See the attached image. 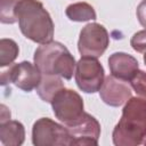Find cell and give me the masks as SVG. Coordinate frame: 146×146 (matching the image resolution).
I'll return each mask as SVG.
<instances>
[{"label": "cell", "instance_id": "22", "mask_svg": "<svg viewBox=\"0 0 146 146\" xmlns=\"http://www.w3.org/2000/svg\"><path fill=\"white\" fill-rule=\"evenodd\" d=\"M144 63H145V65H146V52H145V55H144Z\"/></svg>", "mask_w": 146, "mask_h": 146}, {"label": "cell", "instance_id": "20", "mask_svg": "<svg viewBox=\"0 0 146 146\" xmlns=\"http://www.w3.org/2000/svg\"><path fill=\"white\" fill-rule=\"evenodd\" d=\"M1 119H0V123L2 122H6L10 119V111L5 106V105H1Z\"/></svg>", "mask_w": 146, "mask_h": 146}, {"label": "cell", "instance_id": "17", "mask_svg": "<svg viewBox=\"0 0 146 146\" xmlns=\"http://www.w3.org/2000/svg\"><path fill=\"white\" fill-rule=\"evenodd\" d=\"M130 84L137 95L146 98V72L138 70L131 78Z\"/></svg>", "mask_w": 146, "mask_h": 146}, {"label": "cell", "instance_id": "6", "mask_svg": "<svg viewBox=\"0 0 146 146\" xmlns=\"http://www.w3.org/2000/svg\"><path fill=\"white\" fill-rule=\"evenodd\" d=\"M105 80L104 67L95 57L83 56L76 63L75 82L83 92L94 94L99 91Z\"/></svg>", "mask_w": 146, "mask_h": 146}, {"label": "cell", "instance_id": "1", "mask_svg": "<svg viewBox=\"0 0 146 146\" xmlns=\"http://www.w3.org/2000/svg\"><path fill=\"white\" fill-rule=\"evenodd\" d=\"M16 16L24 36L36 43H47L54 38V22L38 0H18Z\"/></svg>", "mask_w": 146, "mask_h": 146}, {"label": "cell", "instance_id": "4", "mask_svg": "<svg viewBox=\"0 0 146 146\" xmlns=\"http://www.w3.org/2000/svg\"><path fill=\"white\" fill-rule=\"evenodd\" d=\"M32 143L35 146H71V139L65 125L49 117H41L33 124Z\"/></svg>", "mask_w": 146, "mask_h": 146}, {"label": "cell", "instance_id": "7", "mask_svg": "<svg viewBox=\"0 0 146 146\" xmlns=\"http://www.w3.org/2000/svg\"><path fill=\"white\" fill-rule=\"evenodd\" d=\"M110 44V36L106 29L98 23L87 24L80 32L78 49L82 56L100 57Z\"/></svg>", "mask_w": 146, "mask_h": 146}, {"label": "cell", "instance_id": "19", "mask_svg": "<svg viewBox=\"0 0 146 146\" xmlns=\"http://www.w3.org/2000/svg\"><path fill=\"white\" fill-rule=\"evenodd\" d=\"M136 14H137V18H138L139 23L146 29V0H143L138 5Z\"/></svg>", "mask_w": 146, "mask_h": 146}, {"label": "cell", "instance_id": "15", "mask_svg": "<svg viewBox=\"0 0 146 146\" xmlns=\"http://www.w3.org/2000/svg\"><path fill=\"white\" fill-rule=\"evenodd\" d=\"M18 46L11 39L0 40V66H7L13 64V62L18 56Z\"/></svg>", "mask_w": 146, "mask_h": 146}, {"label": "cell", "instance_id": "9", "mask_svg": "<svg viewBox=\"0 0 146 146\" xmlns=\"http://www.w3.org/2000/svg\"><path fill=\"white\" fill-rule=\"evenodd\" d=\"M70 139L71 146H96L100 136V124L90 114L83 113L73 123L65 125Z\"/></svg>", "mask_w": 146, "mask_h": 146}, {"label": "cell", "instance_id": "10", "mask_svg": "<svg viewBox=\"0 0 146 146\" xmlns=\"http://www.w3.org/2000/svg\"><path fill=\"white\" fill-rule=\"evenodd\" d=\"M99 96L105 104L119 107L131 98V89L127 81L117 79L114 75H108L99 89Z\"/></svg>", "mask_w": 146, "mask_h": 146}, {"label": "cell", "instance_id": "12", "mask_svg": "<svg viewBox=\"0 0 146 146\" xmlns=\"http://www.w3.org/2000/svg\"><path fill=\"white\" fill-rule=\"evenodd\" d=\"M25 140L24 125L18 121H6L0 123V141L6 146H19Z\"/></svg>", "mask_w": 146, "mask_h": 146}, {"label": "cell", "instance_id": "5", "mask_svg": "<svg viewBox=\"0 0 146 146\" xmlns=\"http://www.w3.org/2000/svg\"><path fill=\"white\" fill-rule=\"evenodd\" d=\"M50 104L52 106L55 116L63 122L64 125L73 123L84 113L81 96L72 89L63 88L59 90Z\"/></svg>", "mask_w": 146, "mask_h": 146}, {"label": "cell", "instance_id": "21", "mask_svg": "<svg viewBox=\"0 0 146 146\" xmlns=\"http://www.w3.org/2000/svg\"><path fill=\"white\" fill-rule=\"evenodd\" d=\"M143 145H146V135L144 137V140H143Z\"/></svg>", "mask_w": 146, "mask_h": 146}, {"label": "cell", "instance_id": "13", "mask_svg": "<svg viewBox=\"0 0 146 146\" xmlns=\"http://www.w3.org/2000/svg\"><path fill=\"white\" fill-rule=\"evenodd\" d=\"M64 87L60 78L55 74H42L41 81L36 87V94L39 97L47 103H51L55 95Z\"/></svg>", "mask_w": 146, "mask_h": 146}, {"label": "cell", "instance_id": "14", "mask_svg": "<svg viewBox=\"0 0 146 146\" xmlns=\"http://www.w3.org/2000/svg\"><path fill=\"white\" fill-rule=\"evenodd\" d=\"M65 14L73 22H86L96 19V11L94 7L87 2H75L67 6Z\"/></svg>", "mask_w": 146, "mask_h": 146}, {"label": "cell", "instance_id": "18", "mask_svg": "<svg viewBox=\"0 0 146 146\" xmlns=\"http://www.w3.org/2000/svg\"><path fill=\"white\" fill-rule=\"evenodd\" d=\"M130 44L137 52H146V29L135 33L130 40Z\"/></svg>", "mask_w": 146, "mask_h": 146}, {"label": "cell", "instance_id": "2", "mask_svg": "<svg viewBox=\"0 0 146 146\" xmlns=\"http://www.w3.org/2000/svg\"><path fill=\"white\" fill-rule=\"evenodd\" d=\"M146 135V98L131 97L122 110V115L113 130L115 146H137Z\"/></svg>", "mask_w": 146, "mask_h": 146}, {"label": "cell", "instance_id": "8", "mask_svg": "<svg viewBox=\"0 0 146 146\" xmlns=\"http://www.w3.org/2000/svg\"><path fill=\"white\" fill-rule=\"evenodd\" d=\"M42 73L38 67L30 62H22L9 65V67L1 73V83H14L17 88L29 92L36 89L41 81Z\"/></svg>", "mask_w": 146, "mask_h": 146}, {"label": "cell", "instance_id": "16", "mask_svg": "<svg viewBox=\"0 0 146 146\" xmlns=\"http://www.w3.org/2000/svg\"><path fill=\"white\" fill-rule=\"evenodd\" d=\"M18 0H0V21L3 24H14L17 22L16 5Z\"/></svg>", "mask_w": 146, "mask_h": 146}, {"label": "cell", "instance_id": "11", "mask_svg": "<svg viewBox=\"0 0 146 146\" xmlns=\"http://www.w3.org/2000/svg\"><path fill=\"white\" fill-rule=\"evenodd\" d=\"M108 67L112 73L117 79L130 81L135 73L138 71V60L125 52H114L108 58Z\"/></svg>", "mask_w": 146, "mask_h": 146}, {"label": "cell", "instance_id": "3", "mask_svg": "<svg viewBox=\"0 0 146 146\" xmlns=\"http://www.w3.org/2000/svg\"><path fill=\"white\" fill-rule=\"evenodd\" d=\"M34 65L42 74H55L66 80L73 76L76 63L68 49L57 41L42 43L34 52Z\"/></svg>", "mask_w": 146, "mask_h": 146}]
</instances>
